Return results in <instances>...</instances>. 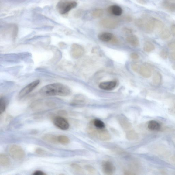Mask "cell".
Segmentation results:
<instances>
[{
	"instance_id": "cell-9",
	"label": "cell",
	"mask_w": 175,
	"mask_h": 175,
	"mask_svg": "<svg viewBox=\"0 0 175 175\" xmlns=\"http://www.w3.org/2000/svg\"><path fill=\"white\" fill-rule=\"evenodd\" d=\"M143 18L144 21L143 28L147 33H151L155 29L154 17Z\"/></svg>"
},
{
	"instance_id": "cell-21",
	"label": "cell",
	"mask_w": 175,
	"mask_h": 175,
	"mask_svg": "<svg viewBox=\"0 0 175 175\" xmlns=\"http://www.w3.org/2000/svg\"><path fill=\"white\" fill-rule=\"evenodd\" d=\"M162 80V75L159 72L156 73L153 79V83L156 86H159Z\"/></svg>"
},
{
	"instance_id": "cell-37",
	"label": "cell",
	"mask_w": 175,
	"mask_h": 175,
	"mask_svg": "<svg viewBox=\"0 0 175 175\" xmlns=\"http://www.w3.org/2000/svg\"><path fill=\"white\" fill-rule=\"evenodd\" d=\"M34 175H45L46 174L42 171H36L34 172L33 174Z\"/></svg>"
},
{
	"instance_id": "cell-20",
	"label": "cell",
	"mask_w": 175,
	"mask_h": 175,
	"mask_svg": "<svg viewBox=\"0 0 175 175\" xmlns=\"http://www.w3.org/2000/svg\"><path fill=\"white\" fill-rule=\"evenodd\" d=\"M0 164L4 167L9 166L10 164V160L7 156L3 154L0 155Z\"/></svg>"
},
{
	"instance_id": "cell-11",
	"label": "cell",
	"mask_w": 175,
	"mask_h": 175,
	"mask_svg": "<svg viewBox=\"0 0 175 175\" xmlns=\"http://www.w3.org/2000/svg\"><path fill=\"white\" fill-rule=\"evenodd\" d=\"M98 38L100 40L105 42H112L116 43L117 42L115 37L111 33L108 32H104L101 33L98 36Z\"/></svg>"
},
{
	"instance_id": "cell-43",
	"label": "cell",
	"mask_w": 175,
	"mask_h": 175,
	"mask_svg": "<svg viewBox=\"0 0 175 175\" xmlns=\"http://www.w3.org/2000/svg\"><path fill=\"white\" fill-rule=\"evenodd\" d=\"M125 20L128 21H131V20H132V19L130 17V16H127L125 18Z\"/></svg>"
},
{
	"instance_id": "cell-40",
	"label": "cell",
	"mask_w": 175,
	"mask_h": 175,
	"mask_svg": "<svg viewBox=\"0 0 175 175\" xmlns=\"http://www.w3.org/2000/svg\"><path fill=\"white\" fill-rule=\"evenodd\" d=\"M36 152L38 154H42L45 153V151L41 149H38L36 150Z\"/></svg>"
},
{
	"instance_id": "cell-39",
	"label": "cell",
	"mask_w": 175,
	"mask_h": 175,
	"mask_svg": "<svg viewBox=\"0 0 175 175\" xmlns=\"http://www.w3.org/2000/svg\"><path fill=\"white\" fill-rule=\"evenodd\" d=\"M136 1L141 5H145L147 3L146 0H136Z\"/></svg>"
},
{
	"instance_id": "cell-31",
	"label": "cell",
	"mask_w": 175,
	"mask_h": 175,
	"mask_svg": "<svg viewBox=\"0 0 175 175\" xmlns=\"http://www.w3.org/2000/svg\"><path fill=\"white\" fill-rule=\"evenodd\" d=\"M73 169L77 171H81V167L77 164H72L70 166Z\"/></svg>"
},
{
	"instance_id": "cell-5",
	"label": "cell",
	"mask_w": 175,
	"mask_h": 175,
	"mask_svg": "<svg viewBox=\"0 0 175 175\" xmlns=\"http://www.w3.org/2000/svg\"><path fill=\"white\" fill-rule=\"evenodd\" d=\"M40 83L39 80L35 81L27 85L19 92L18 97L19 98H22L31 93L37 87Z\"/></svg>"
},
{
	"instance_id": "cell-3",
	"label": "cell",
	"mask_w": 175,
	"mask_h": 175,
	"mask_svg": "<svg viewBox=\"0 0 175 175\" xmlns=\"http://www.w3.org/2000/svg\"><path fill=\"white\" fill-rule=\"evenodd\" d=\"M77 5V3L75 1H64L59 2L57 7L59 13L65 15L76 8Z\"/></svg>"
},
{
	"instance_id": "cell-7",
	"label": "cell",
	"mask_w": 175,
	"mask_h": 175,
	"mask_svg": "<svg viewBox=\"0 0 175 175\" xmlns=\"http://www.w3.org/2000/svg\"><path fill=\"white\" fill-rule=\"evenodd\" d=\"M139 71V73L143 77L149 78L152 75L153 68L152 65L148 63H144L141 66Z\"/></svg>"
},
{
	"instance_id": "cell-12",
	"label": "cell",
	"mask_w": 175,
	"mask_h": 175,
	"mask_svg": "<svg viewBox=\"0 0 175 175\" xmlns=\"http://www.w3.org/2000/svg\"><path fill=\"white\" fill-rule=\"evenodd\" d=\"M102 166L103 173L106 175H113L115 170V168L110 161H104L102 163Z\"/></svg>"
},
{
	"instance_id": "cell-24",
	"label": "cell",
	"mask_w": 175,
	"mask_h": 175,
	"mask_svg": "<svg viewBox=\"0 0 175 175\" xmlns=\"http://www.w3.org/2000/svg\"><path fill=\"white\" fill-rule=\"evenodd\" d=\"M104 13V11L101 9H96L92 11L91 13L93 17L98 18L101 17Z\"/></svg>"
},
{
	"instance_id": "cell-30",
	"label": "cell",
	"mask_w": 175,
	"mask_h": 175,
	"mask_svg": "<svg viewBox=\"0 0 175 175\" xmlns=\"http://www.w3.org/2000/svg\"><path fill=\"white\" fill-rule=\"evenodd\" d=\"M160 54L161 58L164 59H167L168 56V53L167 51L165 50H161Z\"/></svg>"
},
{
	"instance_id": "cell-13",
	"label": "cell",
	"mask_w": 175,
	"mask_h": 175,
	"mask_svg": "<svg viewBox=\"0 0 175 175\" xmlns=\"http://www.w3.org/2000/svg\"><path fill=\"white\" fill-rule=\"evenodd\" d=\"M116 84L117 82L115 81L104 82L99 84V87L103 90L111 91L115 88Z\"/></svg>"
},
{
	"instance_id": "cell-29",
	"label": "cell",
	"mask_w": 175,
	"mask_h": 175,
	"mask_svg": "<svg viewBox=\"0 0 175 175\" xmlns=\"http://www.w3.org/2000/svg\"><path fill=\"white\" fill-rule=\"evenodd\" d=\"M127 137L129 139H133L137 137L136 133L133 131H130L127 133Z\"/></svg>"
},
{
	"instance_id": "cell-32",
	"label": "cell",
	"mask_w": 175,
	"mask_h": 175,
	"mask_svg": "<svg viewBox=\"0 0 175 175\" xmlns=\"http://www.w3.org/2000/svg\"><path fill=\"white\" fill-rule=\"evenodd\" d=\"M169 47L172 51L175 52V41H172L168 44Z\"/></svg>"
},
{
	"instance_id": "cell-44",
	"label": "cell",
	"mask_w": 175,
	"mask_h": 175,
	"mask_svg": "<svg viewBox=\"0 0 175 175\" xmlns=\"http://www.w3.org/2000/svg\"><path fill=\"white\" fill-rule=\"evenodd\" d=\"M171 159L172 161L175 163V156H172Z\"/></svg>"
},
{
	"instance_id": "cell-38",
	"label": "cell",
	"mask_w": 175,
	"mask_h": 175,
	"mask_svg": "<svg viewBox=\"0 0 175 175\" xmlns=\"http://www.w3.org/2000/svg\"><path fill=\"white\" fill-rule=\"evenodd\" d=\"M171 32L175 37V24H172L171 27Z\"/></svg>"
},
{
	"instance_id": "cell-26",
	"label": "cell",
	"mask_w": 175,
	"mask_h": 175,
	"mask_svg": "<svg viewBox=\"0 0 175 175\" xmlns=\"http://www.w3.org/2000/svg\"><path fill=\"white\" fill-rule=\"evenodd\" d=\"M93 125L96 128L98 129L105 128V125L101 120L98 119H94L93 122Z\"/></svg>"
},
{
	"instance_id": "cell-28",
	"label": "cell",
	"mask_w": 175,
	"mask_h": 175,
	"mask_svg": "<svg viewBox=\"0 0 175 175\" xmlns=\"http://www.w3.org/2000/svg\"><path fill=\"white\" fill-rule=\"evenodd\" d=\"M135 24L139 28H143L144 21L143 18H138L136 19L135 22Z\"/></svg>"
},
{
	"instance_id": "cell-25",
	"label": "cell",
	"mask_w": 175,
	"mask_h": 175,
	"mask_svg": "<svg viewBox=\"0 0 175 175\" xmlns=\"http://www.w3.org/2000/svg\"><path fill=\"white\" fill-rule=\"evenodd\" d=\"M155 29L159 30L160 31L165 27V25L163 22L159 19L154 18Z\"/></svg>"
},
{
	"instance_id": "cell-1",
	"label": "cell",
	"mask_w": 175,
	"mask_h": 175,
	"mask_svg": "<svg viewBox=\"0 0 175 175\" xmlns=\"http://www.w3.org/2000/svg\"><path fill=\"white\" fill-rule=\"evenodd\" d=\"M39 93L43 96H60L66 97L71 94L69 87L61 83H53L43 87L40 90Z\"/></svg>"
},
{
	"instance_id": "cell-19",
	"label": "cell",
	"mask_w": 175,
	"mask_h": 175,
	"mask_svg": "<svg viewBox=\"0 0 175 175\" xmlns=\"http://www.w3.org/2000/svg\"><path fill=\"white\" fill-rule=\"evenodd\" d=\"M171 33L169 30L167 28H164L160 31V36L163 40L168 39L170 38Z\"/></svg>"
},
{
	"instance_id": "cell-35",
	"label": "cell",
	"mask_w": 175,
	"mask_h": 175,
	"mask_svg": "<svg viewBox=\"0 0 175 175\" xmlns=\"http://www.w3.org/2000/svg\"><path fill=\"white\" fill-rule=\"evenodd\" d=\"M130 57L132 59L136 60L139 58V56L137 53H133L131 54Z\"/></svg>"
},
{
	"instance_id": "cell-42",
	"label": "cell",
	"mask_w": 175,
	"mask_h": 175,
	"mask_svg": "<svg viewBox=\"0 0 175 175\" xmlns=\"http://www.w3.org/2000/svg\"><path fill=\"white\" fill-rule=\"evenodd\" d=\"M87 170L90 172H92L94 171V169L92 168L91 166H87Z\"/></svg>"
},
{
	"instance_id": "cell-41",
	"label": "cell",
	"mask_w": 175,
	"mask_h": 175,
	"mask_svg": "<svg viewBox=\"0 0 175 175\" xmlns=\"http://www.w3.org/2000/svg\"><path fill=\"white\" fill-rule=\"evenodd\" d=\"M170 56L171 59L175 61V52H172L170 53Z\"/></svg>"
},
{
	"instance_id": "cell-14",
	"label": "cell",
	"mask_w": 175,
	"mask_h": 175,
	"mask_svg": "<svg viewBox=\"0 0 175 175\" xmlns=\"http://www.w3.org/2000/svg\"><path fill=\"white\" fill-rule=\"evenodd\" d=\"M107 11L110 14L116 16L121 15L123 12L122 8L117 5H111L108 8Z\"/></svg>"
},
{
	"instance_id": "cell-17",
	"label": "cell",
	"mask_w": 175,
	"mask_h": 175,
	"mask_svg": "<svg viewBox=\"0 0 175 175\" xmlns=\"http://www.w3.org/2000/svg\"><path fill=\"white\" fill-rule=\"evenodd\" d=\"M127 42L134 47H137L139 45V41L137 37L135 35L129 36L126 38Z\"/></svg>"
},
{
	"instance_id": "cell-34",
	"label": "cell",
	"mask_w": 175,
	"mask_h": 175,
	"mask_svg": "<svg viewBox=\"0 0 175 175\" xmlns=\"http://www.w3.org/2000/svg\"><path fill=\"white\" fill-rule=\"evenodd\" d=\"M123 31L127 34H131L132 32V29L127 27H124L123 29Z\"/></svg>"
},
{
	"instance_id": "cell-15",
	"label": "cell",
	"mask_w": 175,
	"mask_h": 175,
	"mask_svg": "<svg viewBox=\"0 0 175 175\" xmlns=\"http://www.w3.org/2000/svg\"><path fill=\"white\" fill-rule=\"evenodd\" d=\"M162 5L167 10L171 12H175V2L174 0H163Z\"/></svg>"
},
{
	"instance_id": "cell-6",
	"label": "cell",
	"mask_w": 175,
	"mask_h": 175,
	"mask_svg": "<svg viewBox=\"0 0 175 175\" xmlns=\"http://www.w3.org/2000/svg\"><path fill=\"white\" fill-rule=\"evenodd\" d=\"M100 25L105 28L113 29L118 26L119 21L116 19L112 18H105L100 22Z\"/></svg>"
},
{
	"instance_id": "cell-2",
	"label": "cell",
	"mask_w": 175,
	"mask_h": 175,
	"mask_svg": "<svg viewBox=\"0 0 175 175\" xmlns=\"http://www.w3.org/2000/svg\"><path fill=\"white\" fill-rule=\"evenodd\" d=\"M9 152L11 157L16 160H20L25 156L26 153L22 148L18 145H13L9 149Z\"/></svg>"
},
{
	"instance_id": "cell-36",
	"label": "cell",
	"mask_w": 175,
	"mask_h": 175,
	"mask_svg": "<svg viewBox=\"0 0 175 175\" xmlns=\"http://www.w3.org/2000/svg\"><path fill=\"white\" fill-rule=\"evenodd\" d=\"M58 114L61 116H66L67 115V112L64 110L60 111L58 112Z\"/></svg>"
},
{
	"instance_id": "cell-10",
	"label": "cell",
	"mask_w": 175,
	"mask_h": 175,
	"mask_svg": "<svg viewBox=\"0 0 175 175\" xmlns=\"http://www.w3.org/2000/svg\"><path fill=\"white\" fill-rule=\"evenodd\" d=\"M84 52L83 46L77 44H74L71 47V54L74 58H80L83 55Z\"/></svg>"
},
{
	"instance_id": "cell-8",
	"label": "cell",
	"mask_w": 175,
	"mask_h": 175,
	"mask_svg": "<svg viewBox=\"0 0 175 175\" xmlns=\"http://www.w3.org/2000/svg\"><path fill=\"white\" fill-rule=\"evenodd\" d=\"M53 122L56 126L63 130H66L69 128V123L64 118L57 116L54 118Z\"/></svg>"
},
{
	"instance_id": "cell-22",
	"label": "cell",
	"mask_w": 175,
	"mask_h": 175,
	"mask_svg": "<svg viewBox=\"0 0 175 175\" xmlns=\"http://www.w3.org/2000/svg\"><path fill=\"white\" fill-rule=\"evenodd\" d=\"M155 49V46L154 44L150 42H147L144 43L143 49L145 52L147 53H150L154 50Z\"/></svg>"
},
{
	"instance_id": "cell-27",
	"label": "cell",
	"mask_w": 175,
	"mask_h": 175,
	"mask_svg": "<svg viewBox=\"0 0 175 175\" xmlns=\"http://www.w3.org/2000/svg\"><path fill=\"white\" fill-rule=\"evenodd\" d=\"M6 106V101L3 97L0 98V113L1 114L5 111Z\"/></svg>"
},
{
	"instance_id": "cell-4",
	"label": "cell",
	"mask_w": 175,
	"mask_h": 175,
	"mask_svg": "<svg viewBox=\"0 0 175 175\" xmlns=\"http://www.w3.org/2000/svg\"><path fill=\"white\" fill-rule=\"evenodd\" d=\"M97 129L90 130L92 135L96 136L101 140L103 141H108L110 140L111 136L108 131L105 128L98 129Z\"/></svg>"
},
{
	"instance_id": "cell-18",
	"label": "cell",
	"mask_w": 175,
	"mask_h": 175,
	"mask_svg": "<svg viewBox=\"0 0 175 175\" xmlns=\"http://www.w3.org/2000/svg\"><path fill=\"white\" fill-rule=\"evenodd\" d=\"M148 128L152 131H158L160 129L161 126L160 123L157 121L152 120L149 122Z\"/></svg>"
},
{
	"instance_id": "cell-16",
	"label": "cell",
	"mask_w": 175,
	"mask_h": 175,
	"mask_svg": "<svg viewBox=\"0 0 175 175\" xmlns=\"http://www.w3.org/2000/svg\"><path fill=\"white\" fill-rule=\"evenodd\" d=\"M44 140L51 143L57 144L59 143L58 136L52 134H46L43 137Z\"/></svg>"
},
{
	"instance_id": "cell-33",
	"label": "cell",
	"mask_w": 175,
	"mask_h": 175,
	"mask_svg": "<svg viewBox=\"0 0 175 175\" xmlns=\"http://www.w3.org/2000/svg\"><path fill=\"white\" fill-rule=\"evenodd\" d=\"M132 70L135 71V72H138V70H139V65L138 64L136 63H133L132 65Z\"/></svg>"
},
{
	"instance_id": "cell-23",
	"label": "cell",
	"mask_w": 175,
	"mask_h": 175,
	"mask_svg": "<svg viewBox=\"0 0 175 175\" xmlns=\"http://www.w3.org/2000/svg\"><path fill=\"white\" fill-rule=\"evenodd\" d=\"M58 141L59 143L66 145L70 143V139L66 136L60 135L58 136Z\"/></svg>"
}]
</instances>
